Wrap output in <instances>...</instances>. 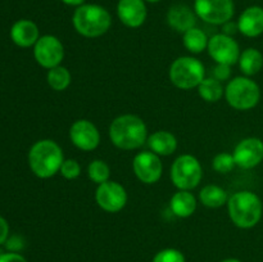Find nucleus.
Instances as JSON below:
<instances>
[{"instance_id":"nucleus-1","label":"nucleus","mask_w":263,"mask_h":262,"mask_svg":"<svg viewBox=\"0 0 263 262\" xmlns=\"http://www.w3.org/2000/svg\"><path fill=\"white\" fill-rule=\"evenodd\" d=\"M109 138L117 148L133 151L143 146L148 138L145 122L135 115H122L109 126Z\"/></svg>"},{"instance_id":"nucleus-2","label":"nucleus","mask_w":263,"mask_h":262,"mask_svg":"<svg viewBox=\"0 0 263 262\" xmlns=\"http://www.w3.org/2000/svg\"><path fill=\"white\" fill-rule=\"evenodd\" d=\"M63 161L62 148L49 139L36 141L28 153L31 170L40 179H48L61 171Z\"/></svg>"},{"instance_id":"nucleus-3","label":"nucleus","mask_w":263,"mask_h":262,"mask_svg":"<svg viewBox=\"0 0 263 262\" xmlns=\"http://www.w3.org/2000/svg\"><path fill=\"white\" fill-rule=\"evenodd\" d=\"M229 215L235 226L251 229L259 222L263 205L258 195L249 190H243L231 195L228 200Z\"/></svg>"},{"instance_id":"nucleus-4","label":"nucleus","mask_w":263,"mask_h":262,"mask_svg":"<svg viewBox=\"0 0 263 262\" xmlns=\"http://www.w3.org/2000/svg\"><path fill=\"white\" fill-rule=\"evenodd\" d=\"M74 28L85 38H99L109 30L112 18L105 8L98 4H82L74 10L72 18Z\"/></svg>"},{"instance_id":"nucleus-5","label":"nucleus","mask_w":263,"mask_h":262,"mask_svg":"<svg viewBox=\"0 0 263 262\" xmlns=\"http://www.w3.org/2000/svg\"><path fill=\"white\" fill-rule=\"evenodd\" d=\"M225 97L233 108L238 110H248L258 104L261 90L253 80L248 77H235L226 86Z\"/></svg>"},{"instance_id":"nucleus-6","label":"nucleus","mask_w":263,"mask_h":262,"mask_svg":"<svg viewBox=\"0 0 263 262\" xmlns=\"http://www.w3.org/2000/svg\"><path fill=\"white\" fill-rule=\"evenodd\" d=\"M204 66L193 57H180L170 68V80L176 87L190 90L198 87L204 80Z\"/></svg>"},{"instance_id":"nucleus-7","label":"nucleus","mask_w":263,"mask_h":262,"mask_svg":"<svg viewBox=\"0 0 263 262\" xmlns=\"http://www.w3.org/2000/svg\"><path fill=\"white\" fill-rule=\"evenodd\" d=\"M200 162L192 154H182L175 159L171 166V180L180 190H192L202 181Z\"/></svg>"},{"instance_id":"nucleus-8","label":"nucleus","mask_w":263,"mask_h":262,"mask_svg":"<svg viewBox=\"0 0 263 262\" xmlns=\"http://www.w3.org/2000/svg\"><path fill=\"white\" fill-rule=\"evenodd\" d=\"M194 12L211 25H223L234 15L233 0H195Z\"/></svg>"},{"instance_id":"nucleus-9","label":"nucleus","mask_w":263,"mask_h":262,"mask_svg":"<svg viewBox=\"0 0 263 262\" xmlns=\"http://www.w3.org/2000/svg\"><path fill=\"white\" fill-rule=\"evenodd\" d=\"M33 55L36 62L44 68H54L61 66L64 58V48L57 36L44 35L36 41Z\"/></svg>"},{"instance_id":"nucleus-10","label":"nucleus","mask_w":263,"mask_h":262,"mask_svg":"<svg viewBox=\"0 0 263 262\" xmlns=\"http://www.w3.org/2000/svg\"><path fill=\"white\" fill-rule=\"evenodd\" d=\"M207 49L216 63L233 66L236 62H239L240 49L233 36H228L225 33L213 35L208 41Z\"/></svg>"},{"instance_id":"nucleus-11","label":"nucleus","mask_w":263,"mask_h":262,"mask_svg":"<svg viewBox=\"0 0 263 262\" xmlns=\"http://www.w3.org/2000/svg\"><path fill=\"white\" fill-rule=\"evenodd\" d=\"M95 199H97L98 205L105 212L115 213L122 210L126 205L127 193H126L125 188L118 184L117 181L108 180L98 186Z\"/></svg>"},{"instance_id":"nucleus-12","label":"nucleus","mask_w":263,"mask_h":262,"mask_svg":"<svg viewBox=\"0 0 263 262\" xmlns=\"http://www.w3.org/2000/svg\"><path fill=\"white\" fill-rule=\"evenodd\" d=\"M136 177L144 184H154L158 181L163 172V164L158 154L153 152H141L136 154L133 162Z\"/></svg>"},{"instance_id":"nucleus-13","label":"nucleus","mask_w":263,"mask_h":262,"mask_svg":"<svg viewBox=\"0 0 263 262\" xmlns=\"http://www.w3.org/2000/svg\"><path fill=\"white\" fill-rule=\"evenodd\" d=\"M69 138L74 146L84 152L94 151L100 143L99 130L89 120L74 121L69 128Z\"/></svg>"},{"instance_id":"nucleus-14","label":"nucleus","mask_w":263,"mask_h":262,"mask_svg":"<svg viewBox=\"0 0 263 262\" xmlns=\"http://www.w3.org/2000/svg\"><path fill=\"white\" fill-rule=\"evenodd\" d=\"M236 166L241 169H254L263 161V141L258 138L243 139L233 153Z\"/></svg>"},{"instance_id":"nucleus-15","label":"nucleus","mask_w":263,"mask_h":262,"mask_svg":"<svg viewBox=\"0 0 263 262\" xmlns=\"http://www.w3.org/2000/svg\"><path fill=\"white\" fill-rule=\"evenodd\" d=\"M117 14L121 22L130 28H138L145 22L146 7L144 0H120Z\"/></svg>"},{"instance_id":"nucleus-16","label":"nucleus","mask_w":263,"mask_h":262,"mask_svg":"<svg viewBox=\"0 0 263 262\" xmlns=\"http://www.w3.org/2000/svg\"><path fill=\"white\" fill-rule=\"evenodd\" d=\"M238 28L248 38H257L263 33V8L257 5L247 8L239 17Z\"/></svg>"},{"instance_id":"nucleus-17","label":"nucleus","mask_w":263,"mask_h":262,"mask_svg":"<svg viewBox=\"0 0 263 262\" xmlns=\"http://www.w3.org/2000/svg\"><path fill=\"white\" fill-rule=\"evenodd\" d=\"M10 38L15 45L21 48H28L35 45L39 40V28L32 21L21 20L17 21L10 28Z\"/></svg>"},{"instance_id":"nucleus-18","label":"nucleus","mask_w":263,"mask_h":262,"mask_svg":"<svg viewBox=\"0 0 263 262\" xmlns=\"http://www.w3.org/2000/svg\"><path fill=\"white\" fill-rule=\"evenodd\" d=\"M167 22L174 30L185 33L190 28L195 27V13L189 7L176 4L170 8L167 13Z\"/></svg>"},{"instance_id":"nucleus-19","label":"nucleus","mask_w":263,"mask_h":262,"mask_svg":"<svg viewBox=\"0 0 263 262\" xmlns=\"http://www.w3.org/2000/svg\"><path fill=\"white\" fill-rule=\"evenodd\" d=\"M170 207L175 216L181 218L190 217L197 210V199L189 190H180L172 195Z\"/></svg>"},{"instance_id":"nucleus-20","label":"nucleus","mask_w":263,"mask_h":262,"mask_svg":"<svg viewBox=\"0 0 263 262\" xmlns=\"http://www.w3.org/2000/svg\"><path fill=\"white\" fill-rule=\"evenodd\" d=\"M148 145L152 152L158 156H170L176 151L177 139L168 131H156L153 135L149 136Z\"/></svg>"},{"instance_id":"nucleus-21","label":"nucleus","mask_w":263,"mask_h":262,"mask_svg":"<svg viewBox=\"0 0 263 262\" xmlns=\"http://www.w3.org/2000/svg\"><path fill=\"white\" fill-rule=\"evenodd\" d=\"M239 66L241 72L247 76H253L258 73L263 67V55L259 50L254 48H248L239 57Z\"/></svg>"},{"instance_id":"nucleus-22","label":"nucleus","mask_w":263,"mask_h":262,"mask_svg":"<svg viewBox=\"0 0 263 262\" xmlns=\"http://www.w3.org/2000/svg\"><path fill=\"white\" fill-rule=\"evenodd\" d=\"M199 199L203 205L210 208L222 207L228 203V193L218 185H205L199 193Z\"/></svg>"},{"instance_id":"nucleus-23","label":"nucleus","mask_w":263,"mask_h":262,"mask_svg":"<svg viewBox=\"0 0 263 262\" xmlns=\"http://www.w3.org/2000/svg\"><path fill=\"white\" fill-rule=\"evenodd\" d=\"M198 91L203 100L208 103H215L222 98L223 86L221 81L216 80L215 77H208L200 82V85L198 86Z\"/></svg>"},{"instance_id":"nucleus-24","label":"nucleus","mask_w":263,"mask_h":262,"mask_svg":"<svg viewBox=\"0 0 263 262\" xmlns=\"http://www.w3.org/2000/svg\"><path fill=\"white\" fill-rule=\"evenodd\" d=\"M208 38L200 28H190L184 33V45L190 53L199 54L208 46Z\"/></svg>"},{"instance_id":"nucleus-25","label":"nucleus","mask_w":263,"mask_h":262,"mask_svg":"<svg viewBox=\"0 0 263 262\" xmlns=\"http://www.w3.org/2000/svg\"><path fill=\"white\" fill-rule=\"evenodd\" d=\"M48 84L55 91H63L71 84V73L63 66H57L50 68L48 72Z\"/></svg>"},{"instance_id":"nucleus-26","label":"nucleus","mask_w":263,"mask_h":262,"mask_svg":"<svg viewBox=\"0 0 263 262\" xmlns=\"http://www.w3.org/2000/svg\"><path fill=\"white\" fill-rule=\"evenodd\" d=\"M87 175H89L90 180H92V181L97 182L98 185H100L109 180L110 169L104 161H102V159H94V161L89 164Z\"/></svg>"},{"instance_id":"nucleus-27","label":"nucleus","mask_w":263,"mask_h":262,"mask_svg":"<svg viewBox=\"0 0 263 262\" xmlns=\"http://www.w3.org/2000/svg\"><path fill=\"white\" fill-rule=\"evenodd\" d=\"M235 166L236 163L235 159H234V156L229 153L217 154L212 161L213 170L217 171L218 174H229L230 171H233Z\"/></svg>"},{"instance_id":"nucleus-28","label":"nucleus","mask_w":263,"mask_h":262,"mask_svg":"<svg viewBox=\"0 0 263 262\" xmlns=\"http://www.w3.org/2000/svg\"><path fill=\"white\" fill-rule=\"evenodd\" d=\"M153 262H185V256L177 249L167 248L158 252L154 256Z\"/></svg>"},{"instance_id":"nucleus-29","label":"nucleus","mask_w":263,"mask_h":262,"mask_svg":"<svg viewBox=\"0 0 263 262\" xmlns=\"http://www.w3.org/2000/svg\"><path fill=\"white\" fill-rule=\"evenodd\" d=\"M81 174V166L76 159H64L61 167V175L64 179L73 180Z\"/></svg>"},{"instance_id":"nucleus-30","label":"nucleus","mask_w":263,"mask_h":262,"mask_svg":"<svg viewBox=\"0 0 263 262\" xmlns=\"http://www.w3.org/2000/svg\"><path fill=\"white\" fill-rule=\"evenodd\" d=\"M231 76V66L228 64H220L217 63V66L213 68V77L218 81H226V80L230 79Z\"/></svg>"},{"instance_id":"nucleus-31","label":"nucleus","mask_w":263,"mask_h":262,"mask_svg":"<svg viewBox=\"0 0 263 262\" xmlns=\"http://www.w3.org/2000/svg\"><path fill=\"white\" fill-rule=\"evenodd\" d=\"M0 262H27V259L17 252H8L0 254Z\"/></svg>"},{"instance_id":"nucleus-32","label":"nucleus","mask_w":263,"mask_h":262,"mask_svg":"<svg viewBox=\"0 0 263 262\" xmlns=\"http://www.w3.org/2000/svg\"><path fill=\"white\" fill-rule=\"evenodd\" d=\"M9 235V225H8L7 220L0 216V244L5 243Z\"/></svg>"},{"instance_id":"nucleus-33","label":"nucleus","mask_w":263,"mask_h":262,"mask_svg":"<svg viewBox=\"0 0 263 262\" xmlns=\"http://www.w3.org/2000/svg\"><path fill=\"white\" fill-rule=\"evenodd\" d=\"M236 31H239L238 28V23H233L231 21H229V22L223 23V28H222V33H225V35L228 36H233L234 33L236 32Z\"/></svg>"},{"instance_id":"nucleus-34","label":"nucleus","mask_w":263,"mask_h":262,"mask_svg":"<svg viewBox=\"0 0 263 262\" xmlns=\"http://www.w3.org/2000/svg\"><path fill=\"white\" fill-rule=\"evenodd\" d=\"M64 4L71 5V7H80V5L84 4L85 0H62Z\"/></svg>"},{"instance_id":"nucleus-35","label":"nucleus","mask_w":263,"mask_h":262,"mask_svg":"<svg viewBox=\"0 0 263 262\" xmlns=\"http://www.w3.org/2000/svg\"><path fill=\"white\" fill-rule=\"evenodd\" d=\"M221 262H241V261L240 259H236V258H226Z\"/></svg>"},{"instance_id":"nucleus-36","label":"nucleus","mask_w":263,"mask_h":262,"mask_svg":"<svg viewBox=\"0 0 263 262\" xmlns=\"http://www.w3.org/2000/svg\"><path fill=\"white\" fill-rule=\"evenodd\" d=\"M144 2H148V3H158L161 0H144Z\"/></svg>"}]
</instances>
